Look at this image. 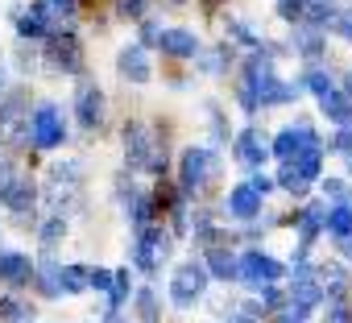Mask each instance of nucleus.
<instances>
[{
  "mask_svg": "<svg viewBox=\"0 0 352 323\" xmlns=\"http://www.w3.org/2000/svg\"><path fill=\"white\" fill-rule=\"evenodd\" d=\"M124 149H129V166L133 170H162V149H157V141H153V133L145 124L124 129Z\"/></svg>",
  "mask_w": 352,
  "mask_h": 323,
  "instance_id": "obj_1",
  "label": "nucleus"
},
{
  "mask_svg": "<svg viewBox=\"0 0 352 323\" xmlns=\"http://www.w3.org/2000/svg\"><path fill=\"white\" fill-rule=\"evenodd\" d=\"M327 195H331V199H344L348 191H344V183H340V179H327Z\"/></svg>",
  "mask_w": 352,
  "mask_h": 323,
  "instance_id": "obj_36",
  "label": "nucleus"
},
{
  "mask_svg": "<svg viewBox=\"0 0 352 323\" xmlns=\"http://www.w3.org/2000/svg\"><path fill=\"white\" fill-rule=\"evenodd\" d=\"M204 286H208V265H199V261H187L179 274L170 278V298L179 302V307H191V302L204 294Z\"/></svg>",
  "mask_w": 352,
  "mask_h": 323,
  "instance_id": "obj_4",
  "label": "nucleus"
},
{
  "mask_svg": "<svg viewBox=\"0 0 352 323\" xmlns=\"http://www.w3.org/2000/svg\"><path fill=\"white\" fill-rule=\"evenodd\" d=\"M323 228H331L340 241H344V236H352V208H348V203L331 208V212H327V220H323Z\"/></svg>",
  "mask_w": 352,
  "mask_h": 323,
  "instance_id": "obj_22",
  "label": "nucleus"
},
{
  "mask_svg": "<svg viewBox=\"0 0 352 323\" xmlns=\"http://www.w3.org/2000/svg\"><path fill=\"white\" fill-rule=\"evenodd\" d=\"M157 46L170 58H199V38L191 30H162L157 34Z\"/></svg>",
  "mask_w": 352,
  "mask_h": 323,
  "instance_id": "obj_11",
  "label": "nucleus"
},
{
  "mask_svg": "<svg viewBox=\"0 0 352 323\" xmlns=\"http://www.w3.org/2000/svg\"><path fill=\"white\" fill-rule=\"evenodd\" d=\"M302 83H307L315 96H327V91H331V79H327L323 71H307V79H302Z\"/></svg>",
  "mask_w": 352,
  "mask_h": 323,
  "instance_id": "obj_28",
  "label": "nucleus"
},
{
  "mask_svg": "<svg viewBox=\"0 0 352 323\" xmlns=\"http://www.w3.org/2000/svg\"><path fill=\"white\" fill-rule=\"evenodd\" d=\"M25 108H21V96H9L5 104H0V137L5 141H17V124H21Z\"/></svg>",
  "mask_w": 352,
  "mask_h": 323,
  "instance_id": "obj_18",
  "label": "nucleus"
},
{
  "mask_svg": "<svg viewBox=\"0 0 352 323\" xmlns=\"http://www.w3.org/2000/svg\"><path fill=\"white\" fill-rule=\"evenodd\" d=\"M228 34H232V38H241L245 46H257V38H253V34H249V30H245L241 21H228Z\"/></svg>",
  "mask_w": 352,
  "mask_h": 323,
  "instance_id": "obj_35",
  "label": "nucleus"
},
{
  "mask_svg": "<svg viewBox=\"0 0 352 323\" xmlns=\"http://www.w3.org/2000/svg\"><path fill=\"white\" fill-rule=\"evenodd\" d=\"M17 30H21V38H42V34L50 30V9H46V5H34L30 13H21Z\"/></svg>",
  "mask_w": 352,
  "mask_h": 323,
  "instance_id": "obj_19",
  "label": "nucleus"
},
{
  "mask_svg": "<svg viewBox=\"0 0 352 323\" xmlns=\"http://www.w3.org/2000/svg\"><path fill=\"white\" fill-rule=\"evenodd\" d=\"M166 249H170V241H166L162 228H141V241H137V265H141L145 274L157 269V257H166Z\"/></svg>",
  "mask_w": 352,
  "mask_h": 323,
  "instance_id": "obj_10",
  "label": "nucleus"
},
{
  "mask_svg": "<svg viewBox=\"0 0 352 323\" xmlns=\"http://www.w3.org/2000/svg\"><path fill=\"white\" fill-rule=\"evenodd\" d=\"M0 203L13 212H25L34 203V183L17 170H0Z\"/></svg>",
  "mask_w": 352,
  "mask_h": 323,
  "instance_id": "obj_6",
  "label": "nucleus"
},
{
  "mask_svg": "<svg viewBox=\"0 0 352 323\" xmlns=\"http://www.w3.org/2000/svg\"><path fill=\"white\" fill-rule=\"evenodd\" d=\"M323 220H327V208H319V203L302 212V249H307V245H311V241L319 236V228H323Z\"/></svg>",
  "mask_w": 352,
  "mask_h": 323,
  "instance_id": "obj_23",
  "label": "nucleus"
},
{
  "mask_svg": "<svg viewBox=\"0 0 352 323\" xmlns=\"http://www.w3.org/2000/svg\"><path fill=\"white\" fill-rule=\"evenodd\" d=\"M344 96H348V100H352V75H348V79H344Z\"/></svg>",
  "mask_w": 352,
  "mask_h": 323,
  "instance_id": "obj_39",
  "label": "nucleus"
},
{
  "mask_svg": "<svg viewBox=\"0 0 352 323\" xmlns=\"http://www.w3.org/2000/svg\"><path fill=\"white\" fill-rule=\"evenodd\" d=\"M236 157L245 162V166H261V162L270 157V145H265V137H261L257 129H245V133L236 137Z\"/></svg>",
  "mask_w": 352,
  "mask_h": 323,
  "instance_id": "obj_13",
  "label": "nucleus"
},
{
  "mask_svg": "<svg viewBox=\"0 0 352 323\" xmlns=\"http://www.w3.org/2000/svg\"><path fill=\"white\" fill-rule=\"evenodd\" d=\"M137 315H141L145 323H157V319H162V307H157V294H153V290H141V294H137Z\"/></svg>",
  "mask_w": 352,
  "mask_h": 323,
  "instance_id": "obj_25",
  "label": "nucleus"
},
{
  "mask_svg": "<svg viewBox=\"0 0 352 323\" xmlns=\"http://www.w3.org/2000/svg\"><path fill=\"white\" fill-rule=\"evenodd\" d=\"M38 286H42L46 294H58V269H54V265H42V278H38Z\"/></svg>",
  "mask_w": 352,
  "mask_h": 323,
  "instance_id": "obj_29",
  "label": "nucleus"
},
{
  "mask_svg": "<svg viewBox=\"0 0 352 323\" xmlns=\"http://www.w3.org/2000/svg\"><path fill=\"white\" fill-rule=\"evenodd\" d=\"M79 290H87V269H79V265L58 269V294H79Z\"/></svg>",
  "mask_w": 352,
  "mask_h": 323,
  "instance_id": "obj_21",
  "label": "nucleus"
},
{
  "mask_svg": "<svg viewBox=\"0 0 352 323\" xmlns=\"http://www.w3.org/2000/svg\"><path fill=\"white\" fill-rule=\"evenodd\" d=\"M75 112H79V124H83V129H96V124L104 120V96H100L96 83H79V91H75Z\"/></svg>",
  "mask_w": 352,
  "mask_h": 323,
  "instance_id": "obj_9",
  "label": "nucleus"
},
{
  "mask_svg": "<svg viewBox=\"0 0 352 323\" xmlns=\"http://www.w3.org/2000/svg\"><path fill=\"white\" fill-rule=\"evenodd\" d=\"M30 278H34L30 257H21V253H0V282H9V286H25Z\"/></svg>",
  "mask_w": 352,
  "mask_h": 323,
  "instance_id": "obj_14",
  "label": "nucleus"
},
{
  "mask_svg": "<svg viewBox=\"0 0 352 323\" xmlns=\"http://www.w3.org/2000/svg\"><path fill=\"white\" fill-rule=\"evenodd\" d=\"M42 5L50 9V17H71L75 13V0H42Z\"/></svg>",
  "mask_w": 352,
  "mask_h": 323,
  "instance_id": "obj_30",
  "label": "nucleus"
},
{
  "mask_svg": "<svg viewBox=\"0 0 352 323\" xmlns=\"http://www.w3.org/2000/svg\"><path fill=\"white\" fill-rule=\"evenodd\" d=\"M208 269H212L216 278H236V257H228L224 249H212V253H208Z\"/></svg>",
  "mask_w": 352,
  "mask_h": 323,
  "instance_id": "obj_24",
  "label": "nucleus"
},
{
  "mask_svg": "<svg viewBox=\"0 0 352 323\" xmlns=\"http://www.w3.org/2000/svg\"><path fill=\"white\" fill-rule=\"evenodd\" d=\"M323 286H327L331 294H344V290H348V274H344L340 265H327V269H323Z\"/></svg>",
  "mask_w": 352,
  "mask_h": 323,
  "instance_id": "obj_26",
  "label": "nucleus"
},
{
  "mask_svg": "<svg viewBox=\"0 0 352 323\" xmlns=\"http://www.w3.org/2000/svg\"><path fill=\"white\" fill-rule=\"evenodd\" d=\"M116 9H120V17H141L145 13V0H120Z\"/></svg>",
  "mask_w": 352,
  "mask_h": 323,
  "instance_id": "obj_34",
  "label": "nucleus"
},
{
  "mask_svg": "<svg viewBox=\"0 0 352 323\" xmlns=\"http://www.w3.org/2000/svg\"><path fill=\"white\" fill-rule=\"evenodd\" d=\"M298 50H302V58H319L323 54V38L319 34H298Z\"/></svg>",
  "mask_w": 352,
  "mask_h": 323,
  "instance_id": "obj_27",
  "label": "nucleus"
},
{
  "mask_svg": "<svg viewBox=\"0 0 352 323\" xmlns=\"http://www.w3.org/2000/svg\"><path fill=\"white\" fill-rule=\"evenodd\" d=\"M25 129H30V137H34L38 149H54V145H63V137H67L63 116H58L54 104H38V112H34V120H30Z\"/></svg>",
  "mask_w": 352,
  "mask_h": 323,
  "instance_id": "obj_3",
  "label": "nucleus"
},
{
  "mask_svg": "<svg viewBox=\"0 0 352 323\" xmlns=\"http://www.w3.org/2000/svg\"><path fill=\"white\" fill-rule=\"evenodd\" d=\"M290 298H294V307H298V311H311V307L323 298V290H319L307 274H298V278H294V294H290Z\"/></svg>",
  "mask_w": 352,
  "mask_h": 323,
  "instance_id": "obj_20",
  "label": "nucleus"
},
{
  "mask_svg": "<svg viewBox=\"0 0 352 323\" xmlns=\"http://www.w3.org/2000/svg\"><path fill=\"white\" fill-rule=\"evenodd\" d=\"M311 145H319V137L311 133V124H290V129H282L278 137H274V153L286 162V157H294V153H302V149H311Z\"/></svg>",
  "mask_w": 352,
  "mask_h": 323,
  "instance_id": "obj_8",
  "label": "nucleus"
},
{
  "mask_svg": "<svg viewBox=\"0 0 352 323\" xmlns=\"http://www.w3.org/2000/svg\"><path fill=\"white\" fill-rule=\"evenodd\" d=\"M50 63H54L58 71H79V67H83L79 42H75V38H54V42H50Z\"/></svg>",
  "mask_w": 352,
  "mask_h": 323,
  "instance_id": "obj_15",
  "label": "nucleus"
},
{
  "mask_svg": "<svg viewBox=\"0 0 352 323\" xmlns=\"http://www.w3.org/2000/svg\"><path fill=\"white\" fill-rule=\"evenodd\" d=\"M319 104H323V116L327 120H336V124H352V100L344 96V91H327V96H319Z\"/></svg>",
  "mask_w": 352,
  "mask_h": 323,
  "instance_id": "obj_17",
  "label": "nucleus"
},
{
  "mask_svg": "<svg viewBox=\"0 0 352 323\" xmlns=\"http://www.w3.org/2000/svg\"><path fill=\"white\" fill-rule=\"evenodd\" d=\"M0 315H5V319H21V307L17 302H0Z\"/></svg>",
  "mask_w": 352,
  "mask_h": 323,
  "instance_id": "obj_37",
  "label": "nucleus"
},
{
  "mask_svg": "<svg viewBox=\"0 0 352 323\" xmlns=\"http://www.w3.org/2000/svg\"><path fill=\"white\" fill-rule=\"evenodd\" d=\"M236 278H245V282H253V286H270L274 278H282V265L274 261V257H261V253H245L241 261H236Z\"/></svg>",
  "mask_w": 352,
  "mask_h": 323,
  "instance_id": "obj_7",
  "label": "nucleus"
},
{
  "mask_svg": "<svg viewBox=\"0 0 352 323\" xmlns=\"http://www.w3.org/2000/svg\"><path fill=\"white\" fill-rule=\"evenodd\" d=\"M319 145H311V149H302V153H294V157H286V166H282V187L286 191H294V195H302L307 191V183L319 175Z\"/></svg>",
  "mask_w": 352,
  "mask_h": 323,
  "instance_id": "obj_2",
  "label": "nucleus"
},
{
  "mask_svg": "<svg viewBox=\"0 0 352 323\" xmlns=\"http://www.w3.org/2000/svg\"><path fill=\"white\" fill-rule=\"evenodd\" d=\"M212 175H216V153L204 149V145H191V149L183 153V187H187V191H199Z\"/></svg>",
  "mask_w": 352,
  "mask_h": 323,
  "instance_id": "obj_5",
  "label": "nucleus"
},
{
  "mask_svg": "<svg viewBox=\"0 0 352 323\" xmlns=\"http://www.w3.org/2000/svg\"><path fill=\"white\" fill-rule=\"evenodd\" d=\"M331 30L352 42V13H336V17H331Z\"/></svg>",
  "mask_w": 352,
  "mask_h": 323,
  "instance_id": "obj_32",
  "label": "nucleus"
},
{
  "mask_svg": "<svg viewBox=\"0 0 352 323\" xmlns=\"http://www.w3.org/2000/svg\"><path fill=\"white\" fill-rule=\"evenodd\" d=\"M228 212H232L236 220H253V216L261 212V195L245 183V187H236V191L228 195Z\"/></svg>",
  "mask_w": 352,
  "mask_h": 323,
  "instance_id": "obj_16",
  "label": "nucleus"
},
{
  "mask_svg": "<svg viewBox=\"0 0 352 323\" xmlns=\"http://www.w3.org/2000/svg\"><path fill=\"white\" fill-rule=\"evenodd\" d=\"M87 286H96V290H112V274H108V269H87Z\"/></svg>",
  "mask_w": 352,
  "mask_h": 323,
  "instance_id": "obj_31",
  "label": "nucleus"
},
{
  "mask_svg": "<svg viewBox=\"0 0 352 323\" xmlns=\"http://www.w3.org/2000/svg\"><path fill=\"white\" fill-rule=\"evenodd\" d=\"M327 323H352V319H348V311H344V307H331V315H327Z\"/></svg>",
  "mask_w": 352,
  "mask_h": 323,
  "instance_id": "obj_38",
  "label": "nucleus"
},
{
  "mask_svg": "<svg viewBox=\"0 0 352 323\" xmlns=\"http://www.w3.org/2000/svg\"><path fill=\"white\" fill-rule=\"evenodd\" d=\"M116 67H120V75L124 79H133V83H149V54L141 50V46H129V50H120V58H116Z\"/></svg>",
  "mask_w": 352,
  "mask_h": 323,
  "instance_id": "obj_12",
  "label": "nucleus"
},
{
  "mask_svg": "<svg viewBox=\"0 0 352 323\" xmlns=\"http://www.w3.org/2000/svg\"><path fill=\"white\" fill-rule=\"evenodd\" d=\"M232 323H253V319H249V315H236V319H232Z\"/></svg>",
  "mask_w": 352,
  "mask_h": 323,
  "instance_id": "obj_40",
  "label": "nucleus"
},
{
  "mask_svg": "<svg viewBox=\"0 0 352 323\" xmlns=\"http://www.w3.org/2000/svg\"><path fill=\"white\" fill-rule=\"evenodd\" d=\"M63 232H67V224H63V220H50V224L42 228V241H46V245H58Z\"/></svg>",
  "mask_w": 352,
  "mask_h": 323,
  "instance_id": "obj_33",
  "label": "nucleus"
}]
</instances>
